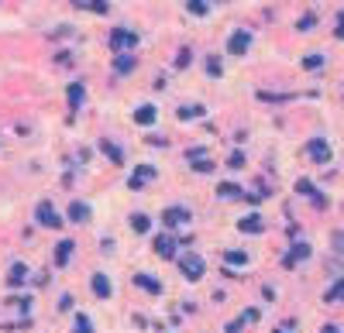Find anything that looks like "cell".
Instances as JSON below:
<instances>
[{
  "mask_svg": "<svg viewBox=\"0 0 344 333\" xmlns=\"http://www.w3.org/2000/svg\"><path fill=\"white\" fill-rule=\"evenodd\" d=\"M179 272L186 275L190 282H200V278H203V258H196V255H186L183 261H179Z\"/></svg>",
  "mask_w": 344,
  "mask_h": 333,
  "instance_id": "1",
  "label": "cell"
},
{
  "mask_svg": "<svg viewBox=\"0 0 344 333\" xmlns=\"http://www.w3.org/2000/svg\"><path fill=\"white\" fill-rule=\"evenodd\" d=\"M35 216H38V223L41 227H62V220H59V213H55V206L52 203H38V210H35Z\"/></svg>",
  "mask_w": 344,
  "mask_h": 333,
  "instance_id": "2",
  "label": "cell"
},
{
  "mask_svg": "<svg viewBox=\"0 0 344 333\" xmlns=\"http://www.w3.org/2000/svg\"><path fill=\"white\" fill-rule=\"evenodd\" d=\"M138 45V35L134 31H128V28H117V31H110V48H134Z\"/></svg>",
  "mask_w": 344,
  "mask_h": 333,
  "instance_id": "3",
  "label": "cell"
},
{
  "mask_svg": "<svg viewBox=\"0 0 344 333\" xmlns=\"http://www.w3.org/2000/svg\"><path fill=\"white\" fill-rule=\"evenodd\" d=\"M248 45H251V35L248 31H234L227 41V48H231V55H241V52H248Z\"/></svg>",
  "mask_w": 344,
  "mask_h": 333,
  "instance_id": "4",
  "label": "cell"
},
{
  "mask_svg": "<svg viewBox=\"0 0 344 333\" xmlns=\"http://www.w3.org/2000/svg\"><path fill=\"white\" fill-rule=\"evenodd\" d=\"M162 220H165L169 227H179V223H190V210H183V206H169V210L162 213Z\"/></svg>",
  "mask_w": 344,
  "mask_h": 333,
  "instance_id": "5",
  "label": "cell"
},
{
  "mask_svg": "<svg viewBox=\"0 0 344 333\" xmlns=\"http://www.w3.org/2000/svg\"><path fill=\"white\" fill-rule=\"evenodd\" d=\"M155 255H158V258H172V255H176V240L165 237V234L155 237Z\"/></svg>",
  "mask_w": 344,
  "mask_h": 333,
  "instance_id": "6",
  "label": "cell"
},
{
  "mask_svg": "<svg viewBox=\"0 0 344 333\" xmlns=\"http://www.w3.org/2000/svg\"><path fill=\"white\" fill-rule=\"evenodd\" d=\"M93 292L100 295V299H110L114 285H110V278H107V275H93Z\"/></svg>",
  "mask_w": 344,
  "mask_h": 333,
  "instance_id": "7",
  "label": "cell"
},
{
  "mask_svg": "<svg viewBox=\"0 0 344 333\" xmlns=\"http://www.w3.org/2000/svg\"><path fill=\"white\" fill-rule=\"evenodd\" d=\"M310 158H313V161H327V158H330L327 141H310Z\"/></svg>",
  "mask_w": 344,
  "mask_h": 333,
  "instance_id": "8",
  "label": "cell"
},
{
  "mask_svg": "<svg viewBox=\"0 0 344 333\" xmlns=\"http://www.w3.org/2000/svg\"><path fill=\"white\" fill-rule=\"evenodd\" d=\"M73 240H59V247H55V265H69V255H73Z\"/></svg>",
  "mask_w": 344,
  "mask_h": 333,
  "instance_id": "9",
  "label": "cell"
},
{
  "mask_svg": "<svg viewBox=\"0 0 344 333\" xmlns=\"http://www.w3.org/2000/svg\"><path fill=\"white\" fill-rule=\"evenodd\" d=\"M134 120L148 127V124L155 120V107H152V103H145V107H138V110H134Z\"/></svg>",
  "mask_w": 344,
  "mask_h": 333,
  "instance_id": "10",
  "label": "cell"
},
{
  "mask_svg": "<svg viewBox=\"0 0 344 333\" xmlns=\"http://www.w3.org/2000/svg\"><path fill=\"white\" fill-rule=\"evenodd\" d=\"M152 176H155V169H152V165H141V169H138V176L131 179V189H141V186H145V182H148Z\"/></svg>",
  "mask_w": 344,
  "mask_h": 333,
  "instance_id": "11",
  "label": "cell"
},
{
  "mask_svg": "<svg viewBox=\"0 0 344 333\" xmlns=\"http://www.w3.org/2000/svg\"><path fill=\"white\" fill-rule=\"evenodd\" d=\"M238 230H241V234H258V230H262V220H258V216H245V220L238 223Z\"/></svg>",
  "mask_w": 344,
  "mask_h": 333,
  "instance_id": "12",
  "label": "cell"
},
{
  "mask_svg": "<svg viewBox=\"0 0 344 333\" xmlns=\"http://www.w3.org/2000/svg\"><path fill=\"white\" fill-rule=\"evenodd\" d=\"M134 282H138L145 292H155V295L162 292V282H155V278H148V275H134Z\"/></svg>",
  "mask_w": 344,
  "mask_h": 333,
  "instance_id": "13",
  "label": "cell"
},
{
  "mask_svg": "<svg viewBox=\"0 0 344 333\" xmlns=\"http://www.w3.org/2000/svg\"><path fill=\"white\" fill-rule=\"evenodd\" d=\"M24 278H28V268H24V265H14L11 275H7V285H21Z\"/></svg>",
  "mask_w": 344,
  "mask_h": 333,
  "instance_id": "14",
  "label": "cell"
},
{
  "mask_svg": "<svg viewBox=\"0 0 344 333\" xmlns=\"http://www.w3.org/2000/svg\"><path fill=\"white\" fill-rule=\"evenodd\" d=\"M69 216H73V220H90V206H86V203H73V206H69Z\"/></svg>",
  "mask_w": 344,
  "mask_h": 333,
  "instance_id": "15",
  "label": "cell"
},
{
  "mask_svg": "<svg viewBox=\"0 0 344 333\" xmlns=\"http://www.w3.org/2000/svg\"><path fill=\"white\" fill-rule=\"evenodd\" d=\"M131 227L138 230V234H148V227H152V223H148V216H145V213H134L131 216Z\"/></svg>",
  "mask_w": 344,
  "mask_h": 333,
  "instance_id": "16",
  "label": "cell"
},
{
  "mask_svg": "<svg viewBox=\"0 0 344 333\" xmlns=\"http://www.w3.org/2000/svg\"><path fill=\"white\" fill-rule=\"evenodd\" d=\"M303 258H310V247H306V244H300V247H293V251H289L286 265H293V261H303Z\"/></svg>",
  "mask_w": 344,
  "mask_h": 333,
  "instance_id": "17",
  "label": "cell"
},
{
  "mask_svg": "<svg viewBox=\"0 0 344 333\" xmlns=\"http://www.w3.org/2000/svg\"><path fill=\"white\" fill-rule=\"evenodd\" d=\"M217 193H220V196H241V186H234V182H220Z\"/></svg>",
  "mask_w": 344,
  "mask_h": 333,
  "instance_id": "18",
  "label": "cell"
},
{
  "mask_svg": "<svg viewBox=\"0 0 344 333\" xmlns=\"http://www.w3.org/2000/svg\"><path fill=\"white\" fill-rule=\"evenodd\" d=\"M114 69H117V72H131V69H134V59H131V55H121Z\"/></svg>",
  "mask_w": 344,
  "mask_h": 333,
  "instance_id": "19",
  "label": "cell"
},
{
  "mask_svg": "<svg viewBox=\"0 0 344 333\" xmlns=\"http://www.w3.org/2000/svg\"><path fill=\"white\" fill-rule=\"evenodd\" d=\"M69 103H73V107H79V103H83V86H69Z\"/></svg>",
  "mask_w": 344,
  "mask_h": 333,
  "instance_id": "20",
  "label": "cell"
},
{
  "mask_svg": "<svg viewBox=\"0 0 344 333\" xmlns=\"http://www.w3.org/2000/svg\"><path fill=\"white\" fill-rule=\"evenodd\" d=\"M324 299H327V302H337V299H344V282H337V285H334V289H330Z\"/></svg>",
  "mask_w": 344,
  "mask_h": 333,
  "instance_id": "21",
  "label": "cell"
},
{
  "mask_svg": "<svg viewBox=\"0 0 344 333\" xmlns=\"http://www.w3.org/2000/svg\"><path fill=\"white\" fill-rule=\"evenodd\" d=\"M196 114H203V107H179V117L183 120H193Z\"/></svg>",
  "mask_w": 344,
  "mask_h": 333,
  "instance_id": "22",
  "label": "cell"
},
{
  "mask_svg": "<svg viewBox=\"0 0 344 333\" xmlns=\"http://www.w3.org/2000/svg\"><path fill=\"white\" fill-rule=\"evenodd\" d=\"M320 65H324L320 55H306V59H303V69H320Z\"/></svg>",
  "mask_w": 344,
  "mask_h": 333,
  "instance_id": "23",
  "label": "cell"
},
{
  "mask_svg": "<svg viewBox=\"0 0 344 333\" xmlns=\"http://www.w3.org/2000/svg\"><path fill=\"white\" fill-rule=\"evenodd\" d=\"M227 261H231V265H245L248 255H245V251H227Z\"/></svg>",
  "mask_w": 344,
  "mask_h": 333,
  "instance_id": "24",
  "label": "cell"
},
{
  "mask_svg": "<svg viewBox=\"0 0 344 333\" xmlns=\"http://www.w3.org/2000/svg\"><path fill=\"white\" fill-rule=\"evenodd\" d=\"M76 333H93V326H90L86 316H76Z\"/></svg>",
  "mask_w": 344,
  "mask_h": 333,
  "instance_id": "25",
  "label": "cell"
},
{
  "mask_svg": "<svg viewBox=\"0 0 344 333\" xmlns=\"http://www.w3.org/2000/svg\"><path fill=\"white\" fill-rule=\"evenodd\" d=\"M186 7H190V14H196V18H200V14H207V7H203V0H190Z\"/></svg>",
  "mask_w": 344,
  "mask_h": 333,
  "instance_id": "26",
  "label": "cell"
},
{
  "mask_svg": "<svg viewBox=\"0 0 344 333\" xmlns=\"http://www.w3.org/2000/svg\"><path fill=\"white\" fill-rule=\"evenodd\" d=\"M103 151H107V155L114 158V161H121V151H117L114 144H110V141H103Z\"/></svg>",
  "mask_w": 344,
  "mask_h": 333,
  "instance_id": "27",
  "label": "cell"
},
{
  "mask_svg": "<svg viewBox=\"0 0 344 333\" xmlns=\"http://www.w3.org/2000/svg\"><path fill=\"white\" fill-rule=\"evenodd\" d=\"M90 11H96V14H103V11H107V0H93V4H90Z\"/></svg>",
  "mask_w": 344,
  "mask_h": 333,
  "instance_id": "28",
  "label": "cell"
},
{
  "mask_svg": "<svg viewBox=\"0 0 344 333\" xmlns=\"http://www.w3.org/2000/svg\"><path fill=\"white\" fill-rule=\"evenodd\" d=\"M207 72H210V76H220V62H217V59H210V65H207Z\"/></svg>",
  "mask_w": 344,
  "mask_h": 333,
  "instance_id": "29",
  "label": "cell"
},
{
  "mask_svg": "<svg viewBox=\"0 0 344 333\" xmlns=\"http://www.w3.org/2000/svg\"><path fill=\"white\" fill-rule=\"evenodd\" d=\"M334 35H337V38H344V11L337 14V31H334Z\"/></svg>",
  "mask_w": 344,
  "mask_h": 333,
  "instance_id": "30",
  "label": "cell"
},
{
  "mask_svg": "<svg viewBox=\"0 0 344 333\" xmlns=\"http://www.w3.org/2000/svg\"><path fill=\"white\" fill-rule=\"evenodd\" d=\"M176 65H179V69H186V65H190V52H179V62H176Z\"/></svg>",
  "mask_w": 344,
  "mask_h": 333,
  "instance_id": "31",
  "label": "cell"
},
{
  "mask_svg": "<svg viewBox=\"0 0 344 333\" xmlns=\"http://www.w3.org/2000/svg\"><path fill=\"white\" fill-rule=\"evenodd\" d=\"M334 244H337V247L344 251V234H334Z\"/></svg>",
  "mask_w": 344,
  "mask_h": 333,
  "instance_id": "32",
  "label": "cell"
},
{
  "mask_svg": "<svg viewBox=\"0 0 344 333\" xmlns=\"http://www.w3.org/2000/svg\"><path fill=\"white\" fill-rule=\"evenodd\" d=\"M320 333H341V330H337V326H324Z\"/></svg>",
  "mask_w": 344,
  "mask_h": 333,
  "instance_id": "33",
  "label": "cell"
},
{
  "mask_svg": "<svg viewBox=\"0 0 344 333\" xmlns=\"http://www.w3.org/2000/svg\"><path fill=\"white\" fill-rule=\"evenodd\" d=\"M279 333H286V330H279Z\"/></svg>",
  "mask_w": 344,
  "mask_h": 333,
  "instance_id": "34",
  "label": "cell"
}]
</instances>
